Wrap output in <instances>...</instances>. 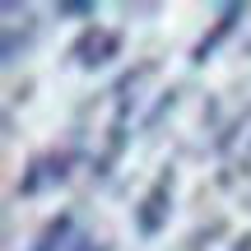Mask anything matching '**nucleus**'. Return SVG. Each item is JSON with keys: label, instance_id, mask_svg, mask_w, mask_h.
Instances as JSON below:
<instances>
[{"label": "nucleus", "instance_id": "obj_4", "mask_svg": "<svg viewBox=\"0 0 251 251\" xmlns=\"http://www.w3.org/2000/svg\"><path fill=\"white\" fill-rule=\"evenodd\" d=\"M70 233H75V219H70V214H56V219H47V228L37 233L33 251H70V247H65V242H70Z\"/></svg>", "mask_w": 251, "mask_h": 251}, {"label": "nucleus", "instance_id": "obj_6", "mask_svg": "<svg viewBox=\"0 0 251 251\" xmlns=\"http://www.w3.org/2000/svg\"><path fill=\"white\" fill-rule=\"evenodd\" d=\"M56 14H61V19H89L93 5H56Z\"/></svg>", "mask_w": 251, "mask_h": 251}, {"label": "nucleus", "instance_id": "obj_3", "mask_svg": "<svg viewBox=\"0 0 251 251\" xmlns=\"http://www.w3.org/2000/svg\"><path fill=\"white\" fill-rule=\"evenodd\" d=\"M242 19H247V5H224V9H219V19H214V28H209V33L196 42V56H191V61H196V65L209 61V51H214V47L224 42V37L233 33L237 24H242Z\"/></svg>", "mask_w": 251, "mask_h": 251}, {"label": "nucleus", "instance_id": "obj_5", "mask_svg": "<svg viewBox=\"0 0 251 251\" xmlns=\"http://www.w3.org/2000/svg\"><path fill=\"white\" fill-rule=\"evenodd\" d=\"M112 51H117V37H98V33H89V37H84V42L79 47H75V61H84V65H102V61H107V56Z\"/></svg>", "mask_w": 251, "mask_h": 251}, {"label": "nucleus", "instance_id": "obj_2", "mask_svg": "<svg viewBox=\"0 0 251 251\" xmlns=\"http://www.w3.org/2000/svg\"><path fill=\"white\" fill-rule=\"evenodd\" d=\"M70 163H75V153H47V158H37L33 168H28V177L19 181V196H37V191L65 181L70 177Z\"/></svg>", "mask_w": 251, "mask_h": 251}, {"label": "nucleus", "instance_id": "obj_7", "mask_svg": "<svg viewBox=\"0 0 251 251\" xmlns=\"http://www.w3.org/2000/svg\"><path fill=\"white\" fill-rule=\"evenodd\" d=\"M70 251H107V247H102V242H89V237H79V242H75Z\"/></svg>", "mask_w": 251, "mask_h": 251}, {"label": "nucleus", "instance_id": "obj_1", "mask_svg": "<svg viewBox=\"0 0 251 251\" xmlns=\"http://www.w3.org/2000/svg\"><path fill=\"white\" fill-rule=\"evenodd\" d=\"M168 205H172V172H163L153 181V191L135 205V233L140 237H158L163 224H168Z\"/></svg>", "mask_w": 251, "mask_h": 251}]
</instances>
